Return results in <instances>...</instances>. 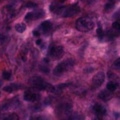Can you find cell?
Instances as JSON below:
<instances>
[{
    "mask_svg": "<svg viewBox=\"0 0 120 120\" xmlns=\"http://www.w3.org/2000/svg\"><path fill=\"white\" fill-rule=\"evenodd\" d=\"M79 12H80V7L77 3H74L70 6L58 7L55 12L62 17H71L79 13Z\"/></svg>",
    "mask_w": 120,
    "mask_h": 120,
    "instance_id": "1",
    "label": "cell"
},
{
    "mask_svg": "<svg viewBox=\"0 0 120 120\" xmlns=\"http://www.w3.org/2000/svg\"><path fill=\"white\" fill-rule=\"evenodd\" d=\"M30 84L31 87L38 89L39 91H48L49 92H56V87H52L51 84L46 82L42 77H35L30 78Z\"/></svg>",
    "mask_w": 120,
    "mask_h": 120,
    "instance_id": "2",
    "label": "cell"
},
{
    "mask_svg": "<svg viewBox=\"0 0 120 120\" xmlns=\"http://www.w3.org/2000/svg\"><path fill=\"white\" fill-rule=\"evenodd\" d=\"M74 64H75V62L72 58H68L66 60L62 61L54 68L53 74L56 77H60V76L65 74V72L71 71Z\"/></svg>",
    "mask_w": 120,
    "mask_h": 120,
    "instance_id": "3",
    "label": "cell"
},
{
    "mask_svg": "<svg viewBox=\"0 0 120 120\" xmlns=\"http://www.w3.org/2000/svg\"><path fill=\"white\" fill-rule=\"evenodd\" d=\"M75 26L79 31L87 32L93 29L95 26V23L93 20L89 17H82L76 21Z\"/></svg>",
    "mask_w": 120,
    "mask_h": 120,
    "instance_id": "4",
    "label": "cell"
},
{
    "mask_svg": "<svg viewBox=\"0 0 120 120\" xmlns=\"http://www.w3.org/2000/svg\"><path fill=\"white\" fill-rule=\"evenodd\" d=\"M64 55V49L60 45L52 46L49 50V56L53 60H57L62 58Z\"/></svg>",
    "mask_w": 120,
    "mask_h": 120,
    "instance_id": "5",
    "label": "cell"
},
{
    "mask_svg": "<svg viewBox=\"0 0 120 120\" xmlns=\"http://www.w3.org/2000/svg\"><path fill=\"white\" fill-rule=\"evenodd\" d=\"M105 78V76L104 72H97L93 77V78H92V87L95 89L100 87L103 84V82H104Z\"/></svg>",
    "mask_w": 120,
    "mask_h": 120,
    "instance_id": "6",
    "label": "cell"
},
{
    "mask_svg": "<svg viewBox=\"0 0 120 120\" xmlns=\"http://www.w3.org/2000/svg\"><path fill=\"white\" fill-rule=\"evenodd\" d=\"M25 100L29 101V102H35L40 99V95L38 93L32 92V91H26L24 94Z\"/></svg>",
    "mask_w": 120,
    "mask_h": 120,
    "instance_id": "7",
    "label": "cell"
},
{
    "mask_svg": "<svg viewBox=\"0 0 120 120\" xmlns=\"http://www.w3.org/2000/svg\"><path fill=\"white\" fill-rule=\"evenodd\" d=\"M44 16V12L43 11H38V12H28L25 16V19L26 21H33V20H37L42 18Z\"/></svg>",
    "mask_w": 120,
    "mask_h": 120,
    "instance_id": "8",
    "label": "cell"
},
{
    "mask_svg": "<svg viewBox=\"0 0 120 120\" xmlns=\"http://www.w3.org/2000/svg\"><path fill=\"white\" fill-rule=\"evenodd\" d=\"M72 112V105L70 104H65L59 106L58 113L60 115H69Z\"/></svg>",
    "mask_w": 120,
    "mask_h": 120,
    "instance_id": "9",
    "label": "cell"
},
{
    "mask_svg": "<svg viewBox=\"0 0 120 120\" xmlns=\"http://www.w3.org/2000/svg\"><path fill=\"white\" fill-rule=\"evenodd\" d=\"M113 97V93L107 90H104L99 93L98 95V98L101 99L103 101H109V99H111Z\"/></svg>",
    "mask_w": 120,
    "mask_h": 120,
    "instance_id": "10",
    "label": "cell"
},
{
    "mask_svg": "<svg viewBox=\"0 0 120 120\" xmlns=\"http://www.w3.org/2000/svg\"><path fill=\"white\" fill-rule=\"evenodd\" d=\"M93 111L96 114L99 116H103L106 114V109L101 104H96L93 106Z\"/></svg>",
    "mask_w": 120,
    "mask_h": 120,
    "instance_id": "11",
    "label": "cell"
},
{
    "mask_svg": "<svg viewBox=\"0 0 120 120\" xmlns=\"http://www.w3.org/2000/svg\"><path fill=\"white\" fill-rule=\"evenodd\" d=\"M40 28H41L42 31H43V33H47V32H48L49 30H51V28H52V23L49 21H43V22H42L41 26H40Z\"/></svg>",
    "mask_w": 120,
    "mask_h": 120,
    "instance_id": "12",
    "label": "cell"
},
{
    "mask_svg": "<svg viewBox=\"0 0 120 120\" xmlns=\"http://www.w3.org/2000/svg\"><path fill=\"white\" fill-rule=\"evenodd\" d=\"M118 85H119V84L115 82H108L107 85H106V90L110 91V92L115 91L116 89L118 88Z\"/></svg>",
    "mask_w": 120,
    "mask_h": 120,
    "instance_id": "13",
    "label": "cell"
},
{
    "mask_svg": "<svg viewBox=\"0 0 120 120\" xmlns=\"http://www.w3.org/2000/svg\"><path fill=\"white\" fill-rule=\"evenodd\" d=\"M20 87H21L20 86L9 85V86H7V87H3V91H6V92H8V93H11V92H13V91L17 90V89H19Z\"/></svg>",
    "mask_w": 120,
    "mask_h": 120,
    "instance_id": "14",
    "label": "cell"
},
{
    "mask_svg": "<svg viewBox=\"0 0 120 120\" xmlns=\"http://www.w3.org/2000/svg\"><path fill=\"white\" fill-rule=\"evenodd\" d=\"M15 28H16V31H18L19 33H23L26 30V26H25L24 23H18V24L16 25Z\"/></svg>",
    "mask_w": 120,
    "mask_h": 120,
    "instance_id": "15",
    "label": "cell"
},
{
    "mask_svg": "<svg viewBox=\"0 0 120 120\" xmlns=\"http://www.w3.org/2000/svg\"><path fill=\"white\" fill-rule=\"evenodd\" d=\"M3 120H19V116L15 113H13V114H10L8 116H6Z\"/></svg>",
    "mask_w": 120,
    "mask_h": 120,
    "instance_id": "16",
    "label": "cell"
},
{
    "mask_svg": "<svg viewBox=\"0 0 120 120\" xmlns=\"http://www.w3.org/2000/svg\"><path fill=\"white\" fill-rule=\"evenodd\" d=\"M96 33H97V36L100 40H102L103 37H104V31H103L102 28H101V25L99 23V26H98L97 30H96Z\"/></svg>",
    "mask_w": 120,
    "mask_h": 120,
    "instance_id": "17",
    "label": "cell"
},
{
    "mask_svg": "<svg viewBox=\"0 0 120 120\" xmlns=\"http://www.w3.org/2000/svg\"><path fill=\"white\" fill-rule=\"evenodd\" d=\"M112 28L114 32H119L120 31V23L119 21H114V22H113Z\"/></svg>",
    "mask_w": 120,
    "mask_h": 120,
    "instance_id": "18",
    "label": "cell"
},
{
    "mask_svg": "<svg viewBox=\"0 0 120 120\" xmlns=\"http://www.w3.org/2000/svg\"><path fill=\"white\" fill-rule=\"evenodd\" d=\"M30 120H48V119L43 115H34L30 117Z\"/></svg>",
    "mask_w": 120,
    "mask_h": 120,
    "instance_id": "19",
    "label": "cell"
},
{
    "mask_svg": "<svg viewBox=\"0 0 120 120\" xmlns=\"http://www.w3.org/2000/svg\"><path fill=\"white\" fill-rule=\"evenodd\" d=\"M11 77V73L10 71H4L3 72V78L5 80H10Z\"/></svg>",
    "mask_w": 120,
    "mask_h": 120,
    "instance_id": "20",
    "label": "cell"
},
{
    "mask_svg": "<svg viewBox=\"0 0 120 120\" xmlns=\"http://www.w3.org/2000/svg\"><path fill=\"white\" fill-rule=\"evenodd\" d=\"M39 69L41 72H44V73H48V72H50V69H49L47 66H40Z\"/></svg>",
    "mask_w": 120,
    "mask_h": 120,
    "instance_id": "21",
    "label": "cell"
},
{
    "mask_svg": "<svg viewBox=\"0 0 120 120\" xmlns=\"http://www.w3.org/2000/svg\"><path fill=\"white\" fill-rule=\"evenodd\" d=\"M25 7L26 8H35V7H37V4L34 3H32V2H28L25 4Z\"/></svg>",
    "mask_w": 120,
    "mask_h": 120,
    "instance_id": "22",
    "label": "cell"
},
{
    "mask_svg": "<svg viewBox=\"0 0 120 120\" xmlns=\"http://www.w3.org/2000/svg\"><path fill=\"white\" fill-rule=\"evenodd\" d=\"M114 3H112V2H109V3H106V5H105V10L111 9V8L114 7Z\"/></svg>",
    "mask_w": 120,
    "mask_h": 120,
    "instance_id": "23",
    "label": "cell"
},
{
    "mask_svg": "<svg viewBox=\"0 0 120 120\" xmlns=\"http://www.w3.org/2000/svg\"><path fill=\"white\" fill-rule=\"evenodd\" d=\"M114 66L115 67H117V68L120 67V58H119L118 59L115 60V62H114Z\"/></svg>",
    "mask_w": 120,
    "mask_h": 120,
    "instance_id": "24",
    "label": "cell"
},
{
    "mask_svg": "<svg viewBox=\"0 0 120 120\" xmlns=\"http://www.w3.org/2000/svg\"><path fill=\"white\" fill-rule=\"evenodd\" d=\"M34 35H35V36H38V35H40V33L38 31H37V30H34V31L33 32Z\"/></svg>",
    "mask_w": 120,
    "mask_h": 120,
    "instance_id": "25",
    "label": "cell"
},
{
    "mask_svg": "<svg viewBox=\"0 0 120 120\" xmlns=\"http://www.w3.org/2000/svg\"><path fill=\"white\" fill-rule=\"evenodd\" d=\"M41 43H42V40H38L36 41V44L38 45H41Z\"/></svg>",
    "mask_w": 120,
    "mask_h": 120,
    "instance_id": "26",
    "label": "cell"
},
{
    "mask_svg": "<svg viewBox=\"0 0 120 120\" xmlns=\"http://www.w3.org/2000/svg\"><path fill=\"white\" fill-rule=\"evenodd\" d=\"M118 96H119V98L120 99V91H119V95H118Z\"/></svg>",
    "mask_w": 120,
    "mask_h": 120,
    "instance_id": "27",
    "label": "cell"
}]
</instances>
